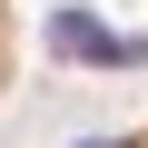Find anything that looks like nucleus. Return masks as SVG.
<instances>
[{"instance_id":"f257e3e1","label":"nucleus","mask_w":148,"mask_h":148,"mask_svg":"<svg viewBox=\"0 0 148 148\" xmlns=\"http://www.w3.org/2000/svg\"><path fill=\"white\" fill-rule=\"evenodd\" d=\"M20 89V0H0V109Z\"/></svg>"},{"instance_id":"f03ea898","label":"nucleus","mask_w":148,"mask_h":148,"mask_svg":"<svg viewBox=\"0 0 148 148\" xmlns=\"http://www.w3.org/2000/svg\"><path fill=\"white\" fill-rule=\"evenodd\" d=\"M128 148H148V128H138V138H128Z\"/></svg>"}]
</instances>
